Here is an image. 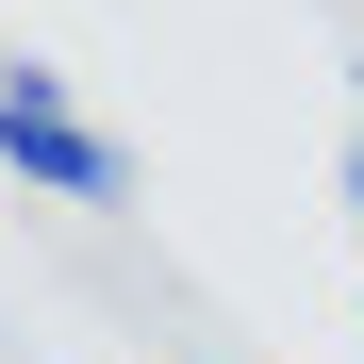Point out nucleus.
<instances>
[{
  "label": "nucleus",
  "mask_w": 364,
  "mask_h": 364,
  "mask_svg": "<svg viewBox=\"0 0 364 364\" xmlns=\"http://www.w3.org/2000/svg\"><path fill=\"white\" fill-rule=\"evenodd\" d=\"M0 166L33 182V199H133V149L100 133V116H67V67H0Z\"/></svg>",
  "instance_id": "nucleus-1"
},
{
  "label": "nucleus",
  "mask_w": 364,
  "mask_h": 364,
  "mask_svg": "<svg viewBox=\"0 0 364 364\" xmlns=\"http://www.w3.org/2000/svg\"><path fill=\"white\" fill-rule=\"evenodd\" d=\"M348 215H364V133H348Z\"/></svg>",
  "instance_id": "nucleus-2"
}]
</instances>
